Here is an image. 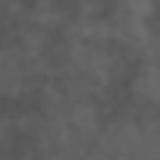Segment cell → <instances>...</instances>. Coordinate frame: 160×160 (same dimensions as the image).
<instances>
[{"label":"cell","instance_id":"cell-1","mask_svg":"<svg viewBox=\"0 0 160 160\" xmlns=\"http://www.w3.org/2000/svg\"><path fill=\"white\" fill-rule=\"evenodd\" d=\"M113 160H160V113H138L113 122L110 135Z\"/></svg>","mask_w":160,"mask_h":160},{"label":"cell","instance_id":"cell-2","mask_svg":"<svg viewBox=\"0 0 160 160\" xmlns=\"http://www.w3.org/2000/svg\"><path fill=\"white\" fill-rule=\"evenodd\" d=\"M135 94L141 98V104H144L151 113L160 110V60L141 66V72H138V78H135Z\"/></svg>","mask_w":160,"mask_h":160}]
</instances>
